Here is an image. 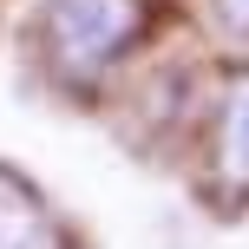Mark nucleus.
I'll use <instances>...</instances> for the list:
<instances>
[{"label": "nucleus", "mask_w": 249, "mask_h": 249, "mask_svg": "<svg viewBox=\"0 0 249 249\" xmlns=\"http://www.w3.org/2000/svg\"><path fill=\"white\" fill-rule=\"evenodd\" d=\"M151 7L144 0H39L33 46L59 92L86 99L124 66V53L144 39Z\"/></svg>", "instance_id": "nucleus-1"}, {"label": "nucleus", "mask_w": 249, "mask_h": 249, "mask_svg": "<svg viewBox=\"0 0 249 249\" xmlns=\"http://www.w3.org/2000/svg\"><path fill=\"white\" fill-rule=\"evenodd\" d=\"M210 184L223 197H249V59L223 72L210 105Z\"/></svg>", "instance_id": "nucleus-2"}, {"label": "nucleus", "mask_w": 249, "mask_h": 249, "mask_svg": "<svg viewBox=\"0 0 249 249\" xmlns=\"http://www.w3.org/2000/svg\"><path fill=\"white\" fill-rule=\"evenodd\" d=\"M0 249H72L53 203L26 184L13 164H0Z\"/></svg>", "instance_id": "nucleus-3"}, {"label": "nucleus", "mask_w": 249, "mask_h": 249, "mask_svg": "<svg viewBox=\"0 0 249 249\" xmlns=\"http://www.w3.org/2000/svg\"><path fill=\"white\" fill-rule=\"evenodd\" d=\"M210 13H216V26H223V33L249 39V0H210Z\"/></svg>", "instance_id": "nucleus-4"}]
</instances>
